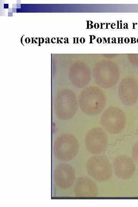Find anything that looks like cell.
Instances as JSON below:
<instances>
[{
  "mask_svg": "<svg viewBox=\"0 0 138 207\" xmlns=\"http://www.w3.org/2000/svg\"><path fill=\"white\" fill-rule=\"evenodd\" d=\"M69 76L74 86L79 88H83L89 83L90 72L86 65L83 63H77L71 67Z\"/></svg>",
  "mask_w": 138,
  "mask_h": 207,
  "instance_id": "cell-11",
  "label": "cell"
},
{
  "mask_svg": "<svg viewBox=\"0 0 138 207\" xmlns=\"http://www.w3.org/2000/svg\"><path fill=\"white\" fill-rule=\"evenodd\" d=\"M85 143L87 149L90 153L100 155L104 152L108 145L106 133L101 128H93L87 134Z\"/></svg>",
  "mask_w": 138,
  "mask_h": 207,
  "instance_id": "cell-7",
  "label": "cell"
},
{
  "mask_svg": "<svg viewBox=\"0 0 138 207\" xmlns=\"http://www.w3.org/2000/svg\"><path fill=\"white\" fill-rule=\"evenodd\" d=\"M119 71L116 65L110 62H104L97 64L94 69V76L97 84L102 88L112 87L117 82Z\"/></svg>",
  "mask_w": 138,
  "mask_h": 207,
  "instance_id": "cell-6",
  "label": "cell"
},
{
  "mask_svg": "<svg viewBox=\"0 0 138 207\" xmlns=\"http://www.w3.org/2000/svg\"><path fill=\"white\" fill-rule=\"evenodd\" d=\"M86 169L89 175L99 182H105L111 178L112 170L109 161L102 156L91 157L88 160Z\"/></svg>",
  "mask_w": 138,
  "mask_h": 207,
  "instance_id": "cell-5",
  "label": "cell"
},
{
  "mask_svg": "<svg viewBox=\"0 0 138 207\" xmlns=\"http://www.w3.org/2000/svg\"><path fill=\"white\" fill-rule=\"evenodd\" d=\"M79 104L81 111L87 115H98L105 107L106 97L101 89L91 86L85 89L81 93Z\"/></svg>",
  "mask_w": 138,
  "mask_h": 207,
  "instance_id": "cell-1",
  "label": "cell"
},
{
  "mask_svg": "<svg viewBox=\"0 0 138 207\" xmlns=\"http://www.w3.org/2000/svg\"><path fill=\"white\" fill-rule=\"evenodd\" d=\"M53 178L56 186L61 189H67L71 187L75 182V171L70 165L60 163L54 169Z\"/></svg>",
  "mask_w": 138,
  "mask_h": 207,
  "instance_id": "cell-8",
  "label": "cell"
},
{
  "mask_svg": "<svg viewBox=\"0 0 138 207\" xmlns=\"http://www.w3.org/2000/svg\"><path fill=\"white\" fill-rule=\"evenodd\" d=\"M119 96L124 104H135L138 100V84L135 79L128 78L122 80L119 86Z\"/></svg>",
  "mask_w": 138,
  "mask_h": 207,
  "instance_id": "cell-9",
  "label": "cell"
},
{
  "mask_svg": "<svg viewBox=\"0 0 138 207\" xmlns=\"http://www.w3.org/2000/svg\"><path fill=\"white\" fill-rule=\"evenodd\" d=\"M54 106L57 118L62 120L71 119L75 115L77 110L75 94L69 89L60 91L56 96Z\"/></svg>",
  "mask_w": 138,
  "mask_h": 207,
  "instance_id": "cell-2",
  "label": "cell"
},
{
  "mask_svg": "<svg viewBox=\"0 0 138 207\" xmlns=\"http://www.w3.org/2000/svg\"><path fill=\"white\" fill-rule=\"evenodd\" d=\"M114 169L116 177L122 180H128L134 176L136 165L131 157L128 155H120L114 159Z\"/></svg>",
  "mask_w": 138,
  "mask_h": 207,
  "instance_id": "cell-10",
  "label": "cell"
},
{
  "mask_svg": "<svg viewBox=\"0 0 138 207\" xmlns=\"http://www.w3.org/2000/svg\"><path fill=\"white\" fill-rule=\"evenodd\" d=\"M132 155L133 160L138 165V141L133 148Z\"/></svg>",
  "mask_w": 138,
  "mask_h": 207,
  "instance_id": "cell-13",
  "label": "cell"
},
{
  "mask_svg": "<svg viewBox=\"0 0 138 207\" xmlns=\"http://www.w3.org/2000/svg\"><path fill=\"white\" fill-rule=\"evenodd\" d=\"M100 123L105 130L111 134H116L121 132L126 123L125 113L121 109L111 107L103 113Z\"/></svg>",
  "mask_w": 138,
  "mask_h": 207,
  "instance_id": "cell-4",
  "label": "cell"
},
{
  "mask_svg": "<svg viewBox=\"0 0 138 207\" xmlns=\"http://www.w3.org/2000/svg\"><path fill=\"white\" fill-rule=\"evenodd\" d=\"M74 193L77 197H97L98 191L97 185L91 178L83 177L76 181Z\"/></svg>",
  "mask_w": 138,
  "mask_h": 207,
  "instance_id": "cell-12",
  "label": "cell"
},
{
  "mask_svg": "<svg viewBox=\"0 0 138 207\" xmlns=\"http://www.w3.org/2000/svg\"><path fill=\"white\" fill-rule=\"evenodd\" d=\"M79 147L78 141L74 135L70 134H62L54 142V155L60 160L70 161L77 155Z\"/></svg>",
  "mask_w": 138,
  "mask_h": 207,
  "instance_id": "cell-3",
  "label": "cell"
}]
</instances>
